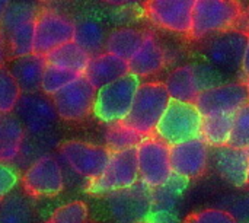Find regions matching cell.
Here are the masks:
<instances>
[{"mask_svg":"<svg viewBox=\"0 0 249 223\" xmlns=\"http://www.w3.org/2000/svg\"><path fill=\"white\" fill-rule=\"evenodd\" d=\"M136 150L140 183L143 186L153 191L165 186L174 177L171 168V148L158 137H144Z\"/></svg>","mask_w":249,"mask_h":223,"instance_id":"8992f818","label":"cell"},{"mask_svg":"<svg viewBox=\"0 0 249 223\" xmlns=\"http://www.w3.org/2000/svg\"><path fill=\"white\" fill-rule=\"evenodd\" d=\"M9 3H10V1H1V0H0V25H1V20H3L4 12H6V9H7Z\"/></svg>","mask_w":249,"mask_h":223,"instance_id":"60d3db41","label":"cell"},{"mask_svg":"<svg viewBox=\"0 0 249 223\" xmlns=\"http://www.w3.org/2000/svg\"><path fill=\"white\" fill-rule=\"evenodd\" d=\"M39 12L41 9L36 3H29V1L9 3L0 25V34L4 35L20 25L36 20Z\"/></svg>","mask_w":249,"mask_h":223,"instance_id":"f546056e","label":"cell"},{"mask_svg":"<svg viewBox=\"0 0 249 223\" xmlns=\"http://www.w3.org/2000/svg\"><path fill=\"white\" fill-rule=\"evenodd\" d=\"M142 223H150L149 221H144V222H142Z\"/></svg>","mask_w":249,"mask_h":223,"instance_id":"7bdbcfd3","label":"cell"},{"mask_svg":"<svg viewBox=\"0 0 249 223\" xmlns=\"http://www.w3.org/2000/svg\"><path fill=\"white\" fill-rule=\"evenodd\" d=\"M241 15L242 6L233 0H196L190 37L204 39L231 31Z\"/></svg>","mask_w":249,"mask_h":223,"instance_id":"3957f363","label":"cell"},{"mask_svg":"<svg viewBox=\"0 0 249 223\" xmlns=\"http://www.w3.org/2000/svg\"><path fill=\"white\" fill-rule=\"evenodd\" d=\"M26 130L15 114H0V164L19 161Z\"/></svg>","mask_w":249,"mask_h":223,"instance_id":"7402d4cb","label":"cell"},{"mask_svg":"<svg viewBox=\"0 0 249 223\" xmlns=\"http://www.w3.org/2000/svg\"><path fill=\"white\" fill-rule=\"evenodd\" d=\"M19 183L18 172L6 164H0V202L12 194Z\"/></svg>","mask_w":249,"mask_h":223,"instance_id":"8d00e7d4","label":"cell"},{"mask_svg":"<svg viewBox=\"0 0 249 223\" xmlns=\"http://www.w3.org/2000/svg\"><path fill=\"white\" fill-rule=\"evenodd\" d=\"M96 92L98 91L85 76H79L74 82L51 98L58 118L66 121H80L86 118L93 112Z\"/></svg>","mask_w":249,"mask_h":223,"instance_id":"5bb4252c","label":"cell"},{"mask_svg":"<svg viewBox=\"0 0 249 223\" xmlns=\"http://www.w3.org/2000/svg\"><path fill=\"white\" fill-rule=\"evenodd\" d=\"M142 82L128 73L124 77L98 89L93 114L101 121L109 124L124 123L128 117Z\"/></svg>","mask_w":249,"mask_h":223,"instance_id":"5b68a950","label":"cell"},{"mask_svg":"<svg viewBox=\"0 0 249 223\" xmlns=\"http://www.w3.org/2000/svg\"><path fill=\"white\" fill-rule=\"evenodd\" d=\"M34 207L28 197L13 193L0 202V223H32Z\"/></svg>","mask_w":249,"mask_h":223,"instance_id":"83f0119b","label":"cell"},{"mask_svg":"<svg viewBox=\"0 0 249 223\" xmlns=\"http://www.w3.org/2000/svg\"><path fill=\"white\" fill-rule=\"evenodd\" d=\"M89 218V209L83 202H71L60 206L51 216L53 223H86Z\"/></svg>","mask_w":249,"mask_h":223,"instance_id":"e575fe53","label":"cell"},{"mask_svg":"<svg viewBox=\"0 0 249 223\" xmlns=\"http://www.w3.org/2000/svg\"><path fill=\"white\" fill-rule=\"evenodd\" d=\"M139 164L137 150L130 149L124 152H117L111 155V159L104 171V174L90 181L88 191L96 196H108L121 190H127L139 184Z\"/></svg>","mask_w":249,"mask_h":223,"instance_id":"52a82bcc","label":"cell"},{"mask_svg":"<svg viewBox=\"0 0 249 223\" xmlns=\"http://www.w3.org/2000/svg\"><path fill=\"white\" fill-rule=\"evenodd\" d=\"M144 39V32L136 28H117L108 34L105 53H109L115 57H120L125 61H130Z\"/></svg>","mask_w":249,"mask_h":223,"instance_id":"d4e9b609","label":"cell"},{"mask_svg":"<svg viewBox=\"0 0 249 223\" xmlns=\"http://www.w3.org/2000/svg\"><path fill=\"white\" fill-rule=\"evenodd\" d=\"M74 42L82 47L90 57L104 53L107 44V32L104 23L95 16H82L74 20Z\"/></svg>","mask_w":249,"mask_h":223,"instance_id":"603a6c76","label":"cell"},{"mask_svg":"<svg viewBox=\"0 0 249 223\" xmlns=\"http://www.w3.org/2000/svg\"><path fill=\"white\" fill-rule=\"evenodd\" d=\"M248 155H249V149H248Z\"/></svg>","mask_w":249,"mask_h":223,"instance_id":"f6af8a7d","label":"cell"},{"mask_svg":"<svg viewBox=\"0 0 249 223\" xmlns=\"http://www.w3.org/2000/svg\"><path fill=\"white\" fill-rule=\"evenodd\" d=\"M3 35V34H1ZM9 44V50L13 58L34 54L35 45V20L20 25L3 35Z\"/></svg>","mask_w":249,"mask_h":223,"instance_id":"4dcf8cb0","label":"cell"},{"mask_svg":"<svg viewBox=\"0 0 249 223\" xmlns=\"http://www.w3.org/2000/svg\"><path fill=\"white\" fill-rule=\"evenodd\" d=\"M105 203L114 223H142L152 215V190L139 183L105 196Z\"/></svg>","mask_w":249,"mask_h":223,"instance_id":"9c48e42d","label":"cell"},{"mask_svg":"<svg viewBox=\"0 0 249 223\" xmlns=\"http://www.w3.org/2000/svg\"><path fill=\"white\" fill-rule=\"evenodd\" d=\"M74 20L50 9H42L35 20L34 54L45 57L55 48L74 39Z\"/></svg>","mask_w":249,"mask_h":223,"instance_id":"30bf717a","label":"cell"},{"mask_svg":"<svg viewBox=\"0 0 249 223\" xmlns=\"http://www.w3.org/2000/svg\"><path fill=\"white\" fill-rule=\"evenodd\" d=\"M58 153L63 162L74 174L89 180V183L95 181L104 174L112 155L104 146L86 143L82 140H67L61 143Z\"/></svg>","mask_w":249,"mask_h":223,"instance_id":"ba28073f","label":"cell"},{"mask_svg":"<svg viewBox=\"0 0 249 223\" xmlns=\"http://www.w3.org/2000/svg\"><path fill=\"white\" fill-rule=\"evenodd\" d=\"M229 146L236 149H249V104L233 115V127Z\"/></svg>","mask_w":249,"mask_h":223,"instance_id":"836d02e7","label":"cell"},{"mask_svg":"<svg viewBox=\"0 0 249 223\" xmlns=\"http://www.w3.org/2000/svg\"><path fill=\"white\" fill-rule=\"evenodd\" d=\"M201 124L203 115L196 104L171 101L153 136L172 148L198 139Z\"/></svg>","mask_w":249,"mask_h":223,"instance_id":"277c9868","label":"cell"},{"mask_svg":"<svg viewBox=\"0 0 249 223\" xmlns=\"http://www.w3.org/2000/svg\"><path fill=\"white\" fill-rule=\"evenodd\" d=\"M44 223H53V222H51V221H48V222H44Z\"/></svg>","mask_w":249,"mask_h":223,"instance_id":"ee69618b","label":"cell"},{"mask_svg":"<svg viewBox=\"0 0 249 223\" xmlns=\"http://www.w3.org/2000/svg\"><path fill=\"white\" fill-rule=\"evenodd\" d=\"M239 223L249 222V196H242L235 199L228 210Z\"/></svg>","mask_w":249,"mask_h":223,"instance_id":"74e56055","label":"cell"},{"mask_svg":"<svg viewBox=\"0 0 249 223\" xmlns=\"http://www.w3.org/2000/svg\"><path fill=\"white\" fill-rule=\"evenodd\" d=\"M22 187L29 197H54L64 188V172L57 158L45 155L32 162L22 175Z\"/></svg>","mask_w":249,"mask_h":223,"instance_id":"7c38bea8","label":"cell"},{"mask_svg":"<svg viewBox=\"0 0 249 223\" xmlns=\"http://www.w3.org/2000/svg\"><path fill=\"white\" fill-rule=\"evenodd\" d=\"M249 104V93L245 82H229L203 92L196 105L203 117L235 115Z\"/></svg>","mask_w":249,"mask_h":223,"instance_id":"9a60e30c","label":"cell"},{"mask_svg":"<svg viewBox=\"0 0 249 223\" xmlns=\"http://www.w3.org/2000/svg\"><path fill=\"white\" fill-rule=\"evenodd\" d=\"M79 77V74H74L71 72L54 67L47 64L44 76H42V83H41V91L45 96H54L60 91H63L66 86H69L71 82H74Z\"/></svg>","mask_w":249,"mask_h":223,"instance_id":"d6a6232c","label":"cell"},{"mask_svg":"<svg viewBox=\"0 0 249 223\" xmlns=\"http://www.w3.org/2000/svg\"><path fill=\"white\" fill-rule=\"evenodd\" d=\"M90 58L92 57L82 47H79L74 41L67 42L45 56L47 64L71 72L79 76L85 74Z\"/></svg>","mask_w":249,"mask_h":223,"instance_id":"cb8c5ba5","label":"cell"},{"mask_svg":"<svg viewBox=\"0 0 249 223\" xmlns=\"http://www.w3.org/2000/svg\"><path fill=\"white\" fill-rule=\"evenodd\" d=\"M209 145L201 139H194L171 148V168L175 177L185 181L201 177L210 162Z\"/></svg>","mask_w":249,"mask_h":223,"instance_id":"e0dca14e","label":"cell"},{"mask_svg":"<svg viewBox=\"0 0 249 223\" xmlns=\"http://www.w3.org/2000/svg\"><path fill=\"white\" fill-rule=\"evenodd\" d=\"M143 139L144 137L142 134H139L136 130H133L124 123L109 124L105 131V143H107L105 148L111 153L137 149V146L142 143Z\"/></svg>","mask_w":249,"mask_h":223,"instance_id":"f1b7e54d","label":"cell"},{"mask_svg":"<svg viewBox=\"0 0 249 223\" xmlns=\"http://www.w3.org/2000/svg\"><path fill=\"white\" fill-rule=\"evenodd\" d=\"M193 7V0H150L144 3V13L153 25L162 29L191 35Z\"/></svg>","mask_w":249,"mask_h":223,"instance_id":"2e32d148","label":"cell"},{"mask_svg":"<svg viewBox=\"0 0 249 223\" xmlns=\"http://www.w3.org/2000/svg\"><path fill=\"white\" fill-rule=\"evenodd\" d=\"M166 51L158 37L144 32V39L136 56L128 61L130 73L140 77H149L160 72L166 66Z\"/></svg>","mask_w":249,"mask_h":223,"instance_id":"d6986e66","label":"cell"},{"mask_svg":"<svg viewBox=\"0 0 249 223\" xmlns=\"http://www.w3.org/2000/svg\"><path fill=\"white\" fill-rule=\"evenodd\" d=\"M233 127V115H209L203 117L200 137L214 149L228 146Z\"/></svg>","mask_w":249,"mask_h":223,"instance_id":"4316f807","label":"cell"},{"mask_svg":"<svg viewBox=\"0 0 249 223\" xmlns=\"http://www.w3.org/2000/svg\"><path fill=\"white\" fill-rule=\"evenodd\" d=\"M188 181L179 178V177H172L165 186H162L158 190L152 191V213H169L175 215L178 203L182 197V193L187 187Z\"/></svg>","mask_w":249,"mask_h":223,"instance_id":"484cf974","label":"cell"},{"mask_svg":"<svg viewBox=\"0 0 249 223\" xmlns=\"http://www.w3.org/2000/svg\"><path fill=\"white\" fill-rule=\"evenodd\" d=\"M22 95L23 93L9 67L0 66V114H12Z\"/></svg>","mask_w":249,"mask_h":223,"instance_id":"1f68e13d","label":"cell"},{"mask_svg":"<svg viewBox=\"0 0 249 223\" xmlns=\"http://www.w3.org/2000/svg\"><path fill=\"white\" fill-rule=\"evenodd\" d=\"M212 161L217 174L231 186L236 188H244L249 186L248 150L236 149L228 145L214 149Z\"/></svg>","mask_w":249,"mask_h":223,"instance_id":"ac0fdd59","label":"cell"},{"mask_svg":"<svg viewBox=\"0 0 249 223\" xmlns=\"http://www.w3.org/2000/svg\"><path fill=\"white\" fill-rule=\"evenodd\" d=\"M15 115L23 124L26 136L31 137H51L58 118L53 99L39 93L22 95Z\"/></svg>","mask_w":249,"mask_h":223,"instance_id":"8fae6325","label":"cell"},{"mask_svg":"<svg viewBox=\"0 0 249 223\" xmlns=\"http://www.w3.org/2000/svg\"><path fill=\"white\" fill-rule=\"evenodd\" d=\"M171 101L172 99L163 82H142L133 108L124 124L143 137H149L155 134Z\"/></svg>","mask_w":249,"mask_h":223,"instance_id":"7a4b0ae2","label":"cell"},{"mask_svg":"<svg viewBox=\"0 0 249 223\" xmlns=\"http://www.w3.org/2000/svg\"><path fill=\"white\" fill-rule=\"evenodd\" d=\"M12 57L10 50H9V44L6 41V38L0 34V66H4V61Z\"/></svg>","mask_w":249,"mask_h":223,"instance_id":"f35d334b","label":"cell"},{"mask_svg":"<svg viewBox=\"0 0 249 223\" xmlns=\"http://www.w3.org/2000/svg\"><path fill=\"white\" fill-rule=\"evenodd\" d=\"M245 85H247V89H248V93H249V77L245 80Z\"/></svg>","mask_w":249,"mask_h":223,"instance_id":"b9f144b4","label":"cell"},{"mask_svg":"<svg viewBox=\"0 0 249 223\" xmlns=\"http://www.w3.org/2000/svg\"><path fill=\"white\" fill-rule=\"evenodd\" d=\"M247 42L248 35L245 32L231 29L209 38L203 45V54L220 72H235L242 67Z\"/></svg>","mask_w":249,"mask_h":223,"instance_id":"4fadbf2b","label":"cell"},{"mask_svg":"<svg viewBox=\"0 0 249 223\" xmlns=\"http://www.w3.org/2000/svg\"><path fill=\"white\" fill-rule=\"evenodd\" d=\"M244 76L248 79L249 77V35H248V42H247V48L244 53V60H242V67H241Z\"/></svg>","mask_w":249,"mask_h":223,"instance_id":"ab89813d","label":"cell"},{"mask_svg":"<svg viewBox=\"0 0 249 223\" xmlns=\"http://www.w3.org/2000/svg\"><path fill=\"white\" fill-rule=\"evenodd\" d=\"M172 101L196 104L198 96L225 83V74L210 63H191L172 70L163 82Z\"/></svg>","mask_w":249,"mask_h":223,"instance_id":"6da1fadb","label":"cell"},{"mask_svg":"<svg viewBox=\"0 0 249 223\" xmlns=\"http://www.w3.org/2000/svg\"><path fill=\"white\" fill-rule=\"evenodd\" d=\"M184 223H239L228 210L210 207L193 213Z\"/></svg>","mask_w":249,"mask_h":223,"instance_id":"d590c367","label":"cell"},{"mask_svg":"<svg viewBox=\"0 0 249 223\" xmlns=\"http://www.w3.org/2000/svg\"><path fill=\"white\" fill-rule=\"evenodd\" d=\"M130 73L128 61L115 57L109 53H102L96 57H92L89 66L85 72V77L90 85L98 91Z\"/></svg>","mask_w":249,"mask_h":223,"instance_id":"ffe728a7","label":"cell"},{"mask_svg":"<svg viewBox=\"0 0 249 223\" xmlns=\"http://www.w3.org/2000/svg\"><path fill=\"white\" fill-rule=\"evenodd\" d=\"M47 67L45 57L31 54L19 58H13L10 63V73L16 79L23 95L38 93L41 91L42 76Z\"/></svg>","mask_w":249,"mask_h":223,"instance_id":"44dd1931","label":"cell"}]
</instances>
